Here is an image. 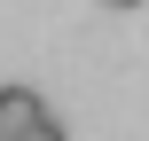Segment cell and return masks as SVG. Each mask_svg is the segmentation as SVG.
Segmentation results:
<instances>
[{"label":"cell","instance_id":"cell-1","mask_svg":"<svg viewBox=\"0 0 149 141\" xmlns=\"http://www.w3.org/2000/svg\"><path fill=\"white\" fill-rule=\"evenodd\" d=\"M39 118H55V110H47V94H39V86H24V78H8V86H0V133H31Z\"/></svg>","mask_w":149,"mask_h":141},{"label":"cell","instance_id":"cell-2","mask_svg":"<svg viewBox=\"0 0 149 141\" xmlns=\"http://www.w3.org/2000/svg\"><path fill=\"white\" fill-rule=\"evenodd\" d=\"M110 8H141V0H110Z\"/></svg>","mask_w":149,"mask_h":141}]
</instances>
